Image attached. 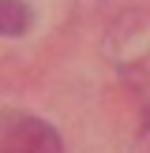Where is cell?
Instances as JSON below:
<instances>
[{
  "label": "cell",
  "mask_w": 150,
  "mask_h": 153,
  "mask_svg": "<svg viewBox=\"0 0 150 153\" xmlns=\"http://www.w3.org/2000/svg\"><path fill=\"white\" fill-rule=\"evenodd\" d=\"M0 153H64V142L45 120L26 112H0Z\"/></svg>",
  "instance_id": "6da1fadb"
},
{
  "label": "cell",
  "mask_w": 150,
  "mask_h": 153,
  "mask_svg": "<svg viewBox=\"0 0 150 153\" xmlns=\"http://www.w3.org/2000/svg\"><path fill=\"white\" fill-rule=\"evenodd\" d=\"M146 134H150V123H146Z\"/></svg>",
  "instance_id": "3957f363"
},
{
  "label": "cell",
  "mask_w": 150,
  "mask_h": 153,
  "mask_svg": "<svg viewBox=\"0 0 150 153\" xmlns=\"http://www.w3.org/2000/svg\"><path fill=\"white\" fill-rule=\"evenodd\" d=\"M30 26V7L22 0H0V37H15Z\"/></svg>",
  "instance_id": "7a4b0ae2"
}]
</instances>
